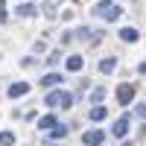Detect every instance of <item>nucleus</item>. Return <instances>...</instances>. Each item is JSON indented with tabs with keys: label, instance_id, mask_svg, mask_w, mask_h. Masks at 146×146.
Returning a JSON list of instances; mask_svg holds the SVG:
<instances>
[{
	"label": "nucleus",
	"instance_id": "2eb2a0df",
	"mask_svg": "<svg viewBox=\"0 0 146 146\" xmlns=\"http://www.w3.org/2000/svg\"><path fill=\"white\" fill-rule=\"evenodd\" d=\"M67 131H70L67 126H62V123H58V126L50 131V140H64V137H67Z\"/></svg>",
	"mask_w": 146,
	"mask_h": 146
},
{
	"label": "nucleus",
	"instance_id": "20e7f679",
	"mask_svg": "<svg viewBox=\"0 0 146 146\" xmlns=\"http://www.w3.org/2000/svg\"><path fill=\"white\" fill-rule=\"evenodd\" d=\"M82 143H85V146H102V143H105V131H102V129H88V131L82 135Z\"/></svg>",
	"mask_w": 146,
	"mask_h": 146
},
{
	"label": "nucleus",
	"instance_id": "6e6552de",
	"mask_svg": "<svg viewBox=\"0 0 146 146\" xmlns=\"http://www.w3.org/2000/svg\"><path fill=\"white\" fill-rule=\"evenodd\" d=\"M64 67H67V73H79L85 67V56H67L64 58Z\"/></svg>",
	"mask_w": 146,
	"mask_h": 146
},
{
	"label": "nucleus",
	"instance_id": "7ed1b4c3",
	"mask_svg": "<svg viewBox=\"0 0 146 146\" xmlns=\"http://www.w3.org/2000/svg\"><path fill=\"white\" fill-rule=\"evenodd\" d=\"M131 100H135V85H131V82L117 85V102L120 105H131Z\"/></svg>",
	"mask_w": 146,
	"mask_h": 146
},
{
	"label": "nucleus",
	"instance_id": "4be33fe9",
	"mask_svg": "<svg viewBox=\"0 0 146 146\" xmlns=\"http://www.w3.org/2000/svg\"><path fill=\"white\" fill-rule=\"evenodd\" d=\"M44 146H58V143H56V140H47V143H44Z\"/></svg>",
	"mask_w": 146,
	"mask_h": 146
},
{
	"label": "nucleus",
	"instance_id": "9b49d317",
	"mask_svg": "<svg viewBox=\"0 0 146 146\" xmlns=\"http://www.w3.org/2000/svg\"><path fill=\"white\" fill-rule=\"evenodd\" d=\"M117 70V56H108V58H102V62H100V73H105V76H108V73H114Z\"/></svg>",
	"mask_w": 146,
	"mask_h": 146
},
{
	"label": "nucleus",
	"instance_id": "a211bd4d",
	"mask_svg": "<svg viewBox=\"0 0 146 146\" xmlns=\"http://www.w3.org/2000/svg\"><path fill=\"white\" fill-rule=\"evenodd\" d=\"M47 62H50V64H58V62H62V50H53L50 56H47Z\"/></svg>",
	"mask_w": 146,
	"mask_h": 146
},
{
	"label": "nucleus",
	"instance_id": "aec40b11",
	"mask_svg": "<svg viewBox=\"0 0 146 146\" xmlns=\"http://www.w3.org/2000/svg\"><path fill=\"white\" fill-rule=\"evenodd\" d=\"M9 18V9H6V0H0V23Z\"/></svg>",
	"mask_w": 146,
	"mask_h": 146
},
{
	"label": "nucleus",
	"instance_id": "423d86ee",
	"mask_svg": "<svg viewBox=\"0 0 146 146\" xmlns=\"http://www.w3.org/2000/svg\"><path fill=\"white\" fill-rule=\"evenodd\" d=\"M129 123H131V114H123V117H120L117 123L111 126V135H114V137H123V140H126V135H129Z\"/></svg>",
	"mask_w": 146,
	"mask_h": 146
},
{
	"label": "nucleus",
	"instance_id": "f257e3e1",
	"mask_svg": "<svg viewBox=\"0 0 146 146\" xmlns=\"http://www.w3.org/2000/svg\"><path fill=\"white\" fill-rule=\"evenodd\" d=\"M44 105H50V108H70L73 105V94L56 88V91H50V94L44 96Z\"/></svg>",
	"mask_w": 146,
	"mask_h": 146
},
{
	"label": "nucleus",
	"instance_id": "4468645a",
	"mask_svg": "<svg viewBox=\"0 0 146 146\" xmlns=\"http://www.w3.org/2000/svg\"><path fill=\"white\" fill-rule=\"evenodd\" d=\"M105 114H108V111H105V105H94L88 117L94 120V123H100V120H105Z\"/></svg>",
	"mask_w": 146,
	"mask_h": 146
},
{
	"label": "nucleus",
	"instance_id": "9d476101",
	"mask_svg": "<svg viewBox=\"0 0 146 146\" xmlns=\"http://www.w3.org/2000/svg\"><path fill=\"white\" fill-rule=\"evenodd\" d=\"M15 15L18 18H35V15H38V6H35V3H21L15 9Z\"/></svg>",
	"mask_w": 146,
	"mask_h": 146
},
{
	"label": "nucleus",
	"instance_id": "f3484780",
	"mask_svg": "<svg viewBox=\"0 0 146 146\" xmlns=\"http://www.w3.org/2000/svg\"><path fill=\"white\" fill-rule=\"evenodd\" d=\"M102 100H105V88H96L91 94V102H102Z\"/></svg>",
	"mask_w": 146,
	"mask_h": 146
},
{
	"label": "nucleus",
	"instance_id": "f8f14e48",
	"mask_svg": "<svg viewBox=\"0 0 146 146\" xmlns=\"http://www.w3.org/2000/svg\"><path fill=\"white\" fill-rule=\"evenodd\" d=\"M56 85H62V73H47L41 79V88H56Z\"/></svg>",
	"mask_w": 146,
	"mask_h": 146
},
{
	"label": "nucleus",
	"instance_id": "39448f33",
	"mask_svg": "<svg viewBox=\"0 0 146 146\" xmlns=\"http://www.w3.org/2000/svg\"><path fill=\"white\" fill-rule=\"evenodd\" d=\"M79 32V38L85 41V44H100L102 41V32L96 29V27H82V29H76Z\"/></svg>",
	"mask_w": 146,
	"mask_h": 146
},
{
	"label": "nucleus",
	"instance_id": "412c9836",
	"mask_svg": "<svg viewBox=\"0 0 146 146\" xmlns=\"http://www.w3.org/2000/svg\"><path fill=\"white\" fill-rule=\"evenodd\" d=\"M137 73H143V76H146V62H140V64H137Z\"/></svg>",
	"mask_w": 146,
	"mask_h": 146
},
{
	"label": "nucleus",
	"instance_id": "f03ea898",
	"mask_svg": "<svg viewBox=\"0 0 146 146\" xmlns=\"http://www.w3.org/2000/svg\"><path fill=\"white\" fill-rule=\"evenodd\" d=\"M94 15L111 23V21H117L120 15H123V9H120V6L114 3V0H100V3H96V9H94Z\"/></svg>",
	"mask_w": 146,
	"mask_h": 146
},
{
	"label": "nucleus",
	"instance_id": "1a4fd4ad",
	"mask_svg": "<svg viewBox=\"0 0 146 146\" xmlns=\"http://www.w3.org/2000/svg\"><path fill=\"white\" fill-rule=\"evenodd\" d=\"M120 41H126V44H135V41H140V32H137L135 27H123V29H120Z\"/></svg>",
	"mask_w": 146,
	"mask_h": 146
},
{
	"label": "nucleus",
	"instance_id": "ddd939ff",
	"mask_svg": "<svg viewBox=\"0 0 146 146\" xmlns=\"http://www.w3.org/2000/svg\"><path fill=\"white\" fill-rule=\"evenodd\" d=\"M56 126H58L56 114H44V117H38V129H56Z\"/></svg>",
	"mask_w": 146,
	"mask_h": 146
},
{
	"label": "nucleus",
	"instance_id": "6ab92c4d",
	"mask_svg": "<svg viewBox=\"0 0 146 146\" xmlns=\"http://www.w3.org/2000/svg\"><path fill=\"white\" fill-rule=\"evenodd\" d=\"M135 117H140V120H146V102H140V105H135Z\"/></svg>",
	"mask_w": 146,
	"mask_h": 146
},
{
	"label": "nucleus",
	"instance_id": "dca6fc26",
	"mask_svg": "<svg viewBox=\"0 0 146 146\" xmlns=\"http://www.w3.org/2000/svg\"><path fill=\"white\" fill-rule=\"evenodd\" d=\"M0 146H15V131H0Z\"/></svg>",
	"mask_w": 146,
	"mask_h": 146
},
{
	"label": "nucleus",
	"instance_id": "0eeeda50",
	"mask_svg": "<svg viewBox=\"0 0 146 146\" xmlns=\"http://www.w3.org/2000/svg\"><path fill=\"white\" fill-rule=\"evenodd\" d=\"M6 94H9V100H18V96L29 94V82H12L9 88H6Z\"/></svg>",
	"mask_w": 146,
	"mask_h": 146
}]
</instances>
